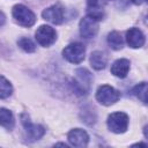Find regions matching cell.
Masks as SVG:
<instances>
[{
	"instance_id": "6da1fadb",
	"label": "cell",
	"mask_w": 148,
	"mask_h": 148,
	"mask_svg": "<svg viewBox=\"0 0 148 148\" xmlns=\"http://www.w3.org/2000/svg\"><path fill=\"white\" fill-rule=\"evenodd\" d=\"M91 83H92V74L87 68H77L71 82V86L76 95L83 96L90 91Z\"/></svg>"
},
{
	"instance_id": "7a4b0ae2",
	"label": "cell",
	"mask_w": 148,
	"mask_h": 148,
	"mask_svg": "<svg viewBox=\"0 0 148 148\" xmlns=\"http://www.w3.org/2000/svg\"><path fill=\"white\" fill-rule=\"evenodd\" d=\"M12 14H13V17L15 18V21L22 25V27H25V28H30L35 24L36 22V15L34 14L32 10H30L27 6L24 5H15L13 7V10H12Z\"/></svg>"
},
{
	"instance_id": "3957f363",
	"label": "cell",
	"mask_w": 148,
	"mask_h": 148,
	"mask_svg": "<svg viewBox=\"0 0 148 148\" xmlns=\"http://www.w3.org/2000/svg\"><path fill=\"white\" fill-rule=\"evenodd\" d=\"M119 98H120V92L109 84H103L98 87L96 91V99L101 104L106 106L114 104L116 102H118Z\"/></svg>"
},
{
	"instance_id": "277c9868",
	"label": "cell",
	"mask_w": 148,
	"mask_h": 148,
	"mask_svg": "<svg viewBox=\"0 0 148 148\" xmlns=\"http://www.w3.org/2000/svg\"><path fill=\"white\" fill-rule=\"evenodd\" d=\"M21 121L22 125L24 127L25 131V135H27V140L30 142L37 141L40 138H43V135L45 134V128L42 125H37V124H32L28 117V114L22 113L21 114Z\"/></svg>"
},
{
	"instance_id": "5b68a950",
	"label": "cell",
	"mask_w": 148,
	"mask_h": 148,
	"mask_svg": "<svg viewBox=\"0 0 148 148\" xmlns=\"http://www.w3.org/2000/svg\"><path fill=\"white\" fill-rule=\"evenodd\" d=\"M106 124L111 132L117 134L124 133L128 127V116L124 112H113L108 117Z\"/></svg>"
},
{
	"instance_id": "8992f818",
	"label": "cell",
	"mask_w": 148,
	"mask_h": 148,
	"mask_svg": "<svg viewBox=\"0 0 148 148\" xmlns=\"http://www.w3.org/2000/svg\"><path fill=\"white\" fill-rule=\"evenodd\" d=\"M86 54V47L81 43H72L62 50V56L72 64H80L83 61Z\"/></svg>"
},
{
	"instance_id": "52a82bcc",
	"label": "cell",
	"mask_w": 148,
	"mask_h": 148,
	"mask_svg": "<svg viewBox=\"0 0 148 148\" xmlns=\"http://www.w3.org/2000/svg\"><path fill=\"white\" fill-rule=\"evenodd\" d=\"M36 40L42 46H50L52 45L57 39V32L56 30L50 25H40L35 34Z\"/></svg>"
},
{
	"instance_id": "ba28073f",
	"label": "cell",
	"mask_w": 148,
	"mask_h": 148,
	"mask_svg": "<svg viewBox=\"0 0 148 148\" xmlns=\"http://www.w3.org/2000/svg\"><path fill=\"white\" fill-rule=\"evenodd\" d=\"M42 16L44 20L53 24H61L65 21V9L60 3H56L44 9Z\"/></svg>"
},
{
	"instance_id": "9c48e42d",
	"label": "cell",
	"mask_w": 148,
	"mask_h": 148,
	"mask_svg": "<svg viewBox=\"0 0 148 148\" xmlns=\"http://www.w3.org/2000/svg\"><path fill=\"white\" fill-rule=\"evenodd\" d=\"M98 31V21L87 15L80 21V35L83 38H92Z\"/></svg>"
},
{
	"instance_id": "30bf717a",
	"label": "cell",
	"mask_w": 148,
	"mask_h": 148,
	"mask_svg": "<svg viewBox=\"0 0 148 148\" xmlns=\"http://www.w3.org/2000/svg\"><path fill=\"white\" fill-rule=\"evenodd\" d=\"M68 142L74 147H86L89 142V135L86 131L81 128L71 130L67 134Z\"/></svg>"
},
{
	"instance_id": "8fae6325",
	"label": "cell",
	"mask_w": 148,
	"mask_h": 148,
	"mask_svg": "<svg viewBox=\"0 0 148 148\" xmlns=\"http://www.w3.org/2000/svg\"><path fill=\"white\" fill-rule=\"evenodd\" d=\"M126 43L132 49H140L145 44V35L138 28H131L126 31Z\"/></svg>"
},
{
	"instance_id": "7c38bea8",
	"label": "cell",
	"mask_w": 148,
	"mask_h": 148,
	"mask_svg": "<svg viewBox=\"0 0 148 148\" xmlns=\"http://www.w3.org/2000/svg\"><path fill=\"white\" fill-rule=\"evenodd\" d=\"M130 71V60L127 59H118L111 66V73L117 77H126Z\"/></svg>"
},
{
	"instance_id": "4fadbf2b",
	"label": "cell",
	"mask_w": 148,
	"mask_h": 148,
	"mask_svg": "<svg viewBox=\"0 0 148 148\" xmlns=\"http://www.w3.org/2000/svg\"><path fill=\"white\" fill-rule=\"evenodd\" d=\"M87 8L88 15L94 17L97 21L103 20L104 12H103V3L102 0H87Z\"/></svg>"
},
{
	"instance_id": "5bb4252c",
	"label": "cell",
	"mask_w": 148,
	"mask_h": 148,
	"mask_svg": "<svg viewBox=\"0 0 148 148\" xmlns=\"http://www.w3.org/2000/svg\"><path fill=\"white\" fill-rule=\"evenodd\" d=\"M108 62V58L105 56L104 52L102 51H94L90 54V65L96 71H101L104 69Z\"/></svg>"
},
{
	"instance_id": "9a60e30c",
	"label": "cell",
	"mask_w": 148,
	"mask_h": 148,
	"mask_svg": "<svg viewBox=\"0 0 148 148\" xmlns=\"http://www.w3.org/2000/svg\"><path fill=\"white\" fill-rule=\"evenodd\" d=\"M15 125V119L14 116L12 113V111H9L8 109H0V126L7 128V130H13Z\"/></svg>"
},
{
	"instance_id": "2e32d148",
	"label": "cell",
	"mask_w": 148,
	"mask_h": 148,
	"mask_svg": "<svg viewBox=\"0 0 148 148\" xmlns=\"http://www.w3.org/2000/svg\"><path fill=\"white\" fill-rule=\"evenodd\" d=\"M108 44L113 50H120L124 46V40L118 31H111L108 35Z\"/></svg>"
},
{
	"instance_id": "e0dca14e",
	"label": "cell",
	"mask_w": 148,
	"mask_h": 148,
	"mask_svg": "<svg viewBox=\"0 0 148 148\" xmlns=\"http://www.w3.org/2000/svg\"><path fill=\"white\" fill-rule=\"evenodd\" d=\"M13 92V87L10 82L2 75H0V98H8Z\"/></svg>"
},
{
	"instance_id": "ac0fdd59",
	"label": "cell",
	"mask_w": 148,
	"mask_h": 148,
	"mask_svg": "<svg viewBox=\"0 0 148 148\" xmlns=\"http://www.w3.org/2000/svg\"><path fill=\"white\" fill-rule=\"evenodd\" d=\"M132 94L138 97L143 104L147 103V83L146 82H141L139 84H136L133 89H132Z\"/></svg>"
},
{
	"instance_id": "d6986e66",
	"label": "cell",
	"mask_w": 148,
	"mask_h": 148,
	"mask_svg": "<svg viewBox=\"0 0 148 148\" xmlns=\"http://www.w3.org/2000/svg\"><path fill=\"white\" fill-rule=\"evenodd\" d=\"M17 45L24 51V52H28V53H31V52H35L36 50V45L35 43L30 39V38H27V37H22L17 40Z\"/></svg>"
},
{
	"instance_id": "ffe728a7",
	"label": "cell",
	"mask_w": 148,
	"mask_h": 148,
	"mask_svg": "<svg viewBox=\"0 0 148 148\" xmlns=\"http://www.w3.org/2000/svg\"><path fill=\"white\" fill-rule=\"evenodd\" d=\"M5 22H6V16H5L3 13L0 10V27H2V25L5 24Z\"/></svg>"
},
{
	"instance_id": "44dd1931",
	"label": "cell",
	"mask_w": 148,
	"mask_h": 148,
	"mask_svg": "<svg viewBox=\"0 0 148 148\" xmlns=\"http://www.w3.org/2000/svg\"><path fill=\"white\" fill-rule=\"evenodd\" d=\"M134 5H142V3H145L147 0H131Z\"/></svg>"
}]
</instances>
